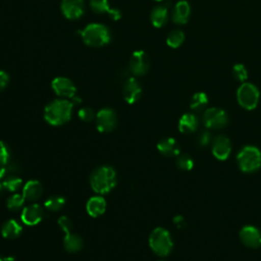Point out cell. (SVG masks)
<instances>
[{
	"mask_svg": "<svg viewBox=\"0 0 261 261\" xmlns=\"http://www.w3.org/2000/svg\"><path fill=\"white\" fill-rule=\"evenodd\" d=\"M72 108V102L64 99H57L47 104L44 110V117L51 125H61L70 119Z\"/></svg>",
	"mask_w": 261,
	"mask_h": 261,
	"instance_id": "1",
	"label": "cell"
},
{
	"mask_svg": "<svg viewBox=\"0 0 261 261\" xmlns=\"http://www.w3.org/2000/svg\"><path fill=\"white\" fill-rule=\"evenodd\" d=\"M90 185L97 194H107L116 185V172L111 166L97 167L90 176Z\"/></svg>",
	"mask_w": 261,
	"mask_h": 261,
	"instance_id": "2",
	"label": "cell"
},
{
	"mask_svg": "<svg viewBox=\"0 0 261 261\" xmlns=\"http://www.w3.org/2000/svg\"><path fill=\"white\" fill-rule=\"evenodd\" d=\"M80 35L85 44L91 47H101L109 43L110 32L101 23H90L83 31H80Z\"/></svg>",
	"mask_w": 261,
	"mask_h": 261,
	"instance_id": "3",
	"label": "cell"
},
{
	"mask_svg": "<svg viewBox=\"0 0 261 261\" xmlns=\"http://www.w3.org/2000/svg\"><path fill=\"white\" fill-rule=\"evenodd\" d=\"M149 245L152 251L158 256H166L172 249V240L166 229L157 227L149 237Z\"/></svg>",
	"mask_w": 261,
	"mask_h": 261,
	"instance_id": "4",
	"label": "cell"
},
{
	"mask_svg": "<svg viewBox=\"0 0 261 261\" xmlns=\"http://www.w3.org/2000/svg\"><path fill=\"white\" fill-rule=\"evenodd\" d=\"M237 161L243 171H255L261 166V152L254 146H247L239 152Z\"/></svg>",
	"mask_w": 261,
	"mask_h": 261,
	"instance_id": "5",
	"label": "cell"
},
{
	"mask_svg": "<svg viewBox=\"0 0 261 261\" xmlns=\"http://www.w3.org/2000/svg\"><path fill=\"white\" fill-rule=\"evenodd\" d=\"M239 104L248 110L254 109L259 101V91L256 86L250 83H243L237 91Z\"/></svg>",
	"mask_w": 261,
	"mask_h": 261,
	"instance_id": "6",
	"label": "cell"
},
{
	"mask_svg": "<svg viewBox=\"0 0 261 261\" xmlns=\"http://www.w3.org/2000/svg\"><path fill=\"white\" fill-rule=\"evenodd\" d=\"M203 121L208 128L219 129L226 125L227 115L224 110L217 107H212L205 110L203 115Z\"/></svg>",
	"mask_w": 261,
	"mask_h": 261,
	"instance_id": "7",
	"label": "cell"
},
{
	"mask_svg": "<svg viewBox=\"0 0 261 261\" xmlns=\"http://www.w3.org/2000/svg\"><path fill=\"white\" fill-rule=\"evenodd\" d=\"M116 113L110 108H103L96 114V126L101 133L111 132L116 126Z\"/></svg>",
	"mask_w": 261,
	"mask_h": 261,
	"instance_id": "8",
	"label": "cell"
},
{
	"mask_svg": "<svg viewBox=\"0 0 261 261\" xmlns=\"http://www.w3.org/2000/svg\"><path fill=\"white\" fill-rule=\"evenodd\" d=\"M149 68V58L147 54L138 50L132 54L129 59V70L135 75H143L148 71Z\"/></svg>",
	"mask_w": 261,
	"mask_h": 261,
	"instance_id": "9",
	"label": "cell"
},
{
	"mask_svg": "<svg viewBox=\"0 0 261 261\" xmlns=\"http://www.w3.org/2000/svg\"><path fill=\"white\" fill-rule=\"evenodd\" d=\"M53 91L56 95L65 98H72L75 95L76 88L74 84L67 77L64 76H57L51 83Z\"/></svg>",
	"mask_w": 261,
	"mask_h": 261,
	"instance_id": "10",
	"label": "cell"
},
{
	"mask_svg": "<svg viewBox=\"0 0 261 261\" xmlns=\"http://www.w3.org/2000/svg\"><path fill=\"white\" fill-rule=\"evenodd\" d=\"M84 0H62L61 10L68 19H77L84 14Z\"/></svg>",
	"mask_w": 261,
	"mask_h": 261,
	"instance_id": "11",
	"label": "cell"
},
{
	"mask_svg": "<svg viewBox=\"0 0 261 261\" xmlns=\"http://www.w3.org/2000/svg\"><path fill=\"white\" fill-rule=\"evenodd\" d=\"M240 239L247 247L258 248L261 246V232L255 226H244L240 231Z\"/></svg>",
	"mask_w": 261,
	"mask_h": 261,
	"instance_id": "12",
	"label": "cell"
},
{
	"mask_svg": "<svg viewBox=\"0 0 261 261\" xmlns=\"http://www.w3.org/2000/svg\"><path fill=\"white\" fill-rule=\"evenodd\" d=\"M231 151V144L227 137L217 136L212 143V153L218 160H225Z\"/></svg>",
	"mask_w": 261,
	"mask_h": 261,
	"instance_id": "13",
	"label": "cell"
},
{
	"mask_svg": "<svg viewBox=\"0 0 261 261\" xmlns=\"http://www.w3.org/2000/svg\"><path fill=\"white\" fill-rule=\"evenodd\" d=\"M142 95V88L135 77H128L123 85V98L128 104L136 103Z\"/></svg>",
	"mask_w": 261,
	"mask_h": 261,
	"instance_id": "14",
	"label": "cell"
},
{
	"mask_svg": "<svg viewBox=\"0 0 261 261\" xmlns=\"http://www.w3.org/2000/svg\"><path fill=\"white\" fill-rule=\"evenodd\" d=\"M43 209L38 204H32L23 208L21 213V220L28 225H36L43 218Z\"/></svg>",
	"mask_w": 261,
	"mask_h": 261,
	"instance_id": "15",
	"label": "cell"
},
{
	"mask_svg": "<svg viewBox=\"0 0 261 261\" xmlns=\"http://www.w3.org/2000/svg\"><path fill=\"white\" fill-rule=\"evenodd\" d=\"M190 11H191L190 4L187 1H185V0L178 1L174 5V7L172 9V13H171L173 22H175L177 24H185L189 19Z\"/></svg>",
	"mask_w": 261,
	"mask_h": 261,
	"instance_id": "16",
	"label": "cell"
},
{
	"mask_svg": "<svg viewBox=\"0 0 261 261\" xmlns=\"http://www.w3.org/2000/svg\"><path fill=\"white\" fill-rule=\"evenodd\" d=\"M90 7L96 13H108L114 20L119 19L121 16L119 10L110 8L107 0H91Z\"/></svg>",
	"mask_w": 261,
	"mask_h": 261,
	"instance_id": "17",
	"label": "cell"
},
{
	"mask_svg": "<svg viewBox=\"0 0 261 261\" xmlns=\"http://www.w3.org/2000/svg\"><path fill=\"white\" fill-rule=\"evenodd\" d=\"M157 149L162 155L166 157H173L179 154V146L173 138L162 139L157 144Z\"/></svg>",
	"mask_w": 261,
	"mask_h": 261,
	"instance_id": "18",
	"label": "cell"
},
{
	"mask_svg": "<svg viewBox=\"0 0 261 261\" xmlns=\"http://www.w3.org/2000/svg\"><path fill=\"white\" fill-rule=\"evenodd\" d=\"M42 192H43V187L40 184V181L32 179L24 185L22 189V196L24 197L25 200L33 202L38 200L41 197Z\"/></svg>",
	"mask_w": 261,
	"mask_h": 261,
	"instance_id": "19",
	"label": "cell"
},
{
	"mask_svg": "<svg viewBox=\"0 0 261 261\" xmlns=\"http://www.w3.org/2000/svg\"><path fill=\"white\" fill-rule=\"evenodd\" d=\"M86 208H87L88 213L91 216L97 217L104 213V211L106 209V202L103 197L95 196V197H92L89 199V201L87 202Z\"/></svg>",
	"mask_w": 261,
	"mask_h": 261,
	"instance_id": "20",
	"label": "cell"
},
{
	"mask_svg": "<svg viewBox=\"0 0 261 261\" xmlns=\"http://www.w3.org/2000/svg\"><path fill=\"white\" fill-rule=\"evenodd\" d=\"M198 127V119L192 113L184 114L178 122V129L182 134L194 133Z\"/></svg>",
	"mask_w": 261,
	"mask_h": 261,
	"instance_id": "21",
	"label": "cell"
},
{
	"mask_svg": "<svg viewBox=\"0 0 261 261\" xmlns=\"http://www.w3.org/2000/svg\"><path fill=\"white\" fill-rule=\"evenodd\" d=\"M21 230L22 228L20 224L14 219H9L6 222H4L1 228L2 236L5 239H10V240L16 239L17 237H19L21 233Z\"/></svg>",
	"mask_w": 261,
	"mask_h": 261,
	"instance_id": "22",
	"label": "cell"
},
{
	"mask_svg": "<svg viewBox=\"0 0 261 261\" xmlns=\"http://www.w3.org/2000/svg\"><path fill=\"white\" fill-rule=\"evenodd\" d=\"M168 19V10L164 5H159L153 8L151 12V22L155 28L163 27Z\"/></svg>",
	"mask_w": 261,
	"mask_h": 261,
	"instance_id": "23",
	"label": "cell"
},
{
	"mask_svg": "<svg viewBox=\"0 0 261 261\" xmlns=\"http://www.w3.org/2000/svg\"><path fill=\"white\" fill-rule=\"evenodd\" d=\"M64 248L66 251L70 253H75L80 251L83 248V240L80 236L70 232L65 233L64 242H63Z\"/></svg>",
	"mask_w": 261,
	"mask_h": 261,
	"instance_id": "24",
	"label": "cell"
},
{
	"mask_svg": "<svg viewBox=\"0 0 261 261\" xmlns=\"http://www.w3.org/2000/svg\"><path fill=\"white\" fill-rule=\"evenodd\" d=\"M184 41H185V34L180 30L171 31L166 38V43L171 48L179 47L184 43Z\"/></svg>",
	"mask_w": 261,
	"mask_h": 261,
	"instance_id": "25",
	"label": "cell"
},
{
	"mask_svg": "<svg viewBox=\"0 0 261 261\" xmlns=\"http://www.w3.org/2000/svg\"><path fill=\"white\" fill-rule=\"evenodd\" d=\"M208 103V97L205 93L199 92L194 94V96L191 99V108L194 110H201L203 109Z\"/></svg>",
	"mask_w": 261,
	"mask_h": 261,
	"instance_id": "26",
	"label": "cell"
},
{
	"mask_svg": "<svg viewBox=\"0 0 261 261\" xmlns=\"http://www.w3.org/2000/svg\"><path fill=\"white\" fill-rule=\"evenodd\" d=\"M65 204V200L61 196H52L46 200L44 206L47 210L50 211H58L60 210Z\"/></svg>",
	"mask_w": 261,
	"mask_h": 261,
	"instance_id": "27",
	"label": "cell"
},
{
	"mask_svg": "<svg viewBox=\"0 0 261 261\" xmlns=\"http://www.w3.org/2000/svg\"><path fill=\"white\" fill-rule=\"evenodd\" d=\"M24 197L22 196V194H13L12 196H10L8 199H7V202H6V206L9 210L11 211H17L19 210L23 203H24Z\"/></svg>",
	"mask_w": 261,
	"mask_h": 261,
	"instance_id": "28",
	"label": "cell"
},
{
	"mask_svg": "<svg viewBox=\"0 0 261 261\" xmlns=\"http://www.w3.org/2000/svg\"><path fill=\"white\" fill-rule=\"evenodd\" d=\"M20 185H21V179L17 176H14V175L6 176L3 180V184H2L3 188L8 190L9 192L17 191L20 188Z\"/></svg>",
	"mask_w": 261,
	"mask_h": 261,
	"instance_id": "29",
	"label": "cell"
},
{
	"mask_svg": "<svg viewBox=\"0 0 261 261\" xmlns=\"http://www.w3.org/2000/svg\"><path fill=\"white\" fill-rule=\"evenodd\" d=\"M176 166L181 170H191L194 166V161L188 154H181L176 158Z\"/></svg>",
	"mask_w": 261,
	"mask_h": 261,
	"instance_id": "30",
	"label": "cell"
},
{
	"mask_svg": "<svg viewBox=\"0 0 261 261\" xmlns=\"http://www.w3.org/2000/svg\"><path fill=\"white\" fill-rule=\"evenodd\" d=\"M232 74L238 81H240L242 83H245V81L248 77V71H247L246 67L243 64H240V63L233 65Z\"/></svg>",
	"mask_w": 261,
	"mask_h": 261,
	"instance_id": "31",
	"label": "cell"
},
{
	"mask_svg": "<svg viewBox=\"0 0 261 261\" xmlns=\"http://www.w3.org/2000/svg\"><path fill=\"white\" fill-rule=\"evenodd\" d=\"M10 159V150L8 146L0 141V166H5L8 164Z\"/></svg>",
	"mask_w": 261,
	"mask_h": 261,
	"instance_id": "32",
	"label": "cell"
},
{
	"mask_svg": "<svg viewBox=\"0 0 261 261\" xmlns=\"http://www.w3.org/2000/svg\"><path fill=\"white\" fill-rule=\"evenodd\" d=\"M77 114H79V117L81 118V120L86 121V122H90L96 117L94 110L90 107H84V108L80 109Z\"/></svg>",
	"mask_w": 261,
	"mask_h": 261,
	"instance_id": "33",
	"label": "cell"
},
{
	"mask_svg": "<svg viewBox=\"0 0 261 261\" xmlns=\"http://www.w3.org/2000/svg\"><path fill=\"white\" fill-rule=\"evenodd\" d=\"M58 225H59V227H60L65 233L70 232L71 226H72L70 219H69L68 217H66V216H61V217L58 219Z\"/></svg>",
	"mask_w": 261,
	"mask_h": 261,
	"instance_id": "34",
	"label": "cell"
},
{
	"mask_svg": "<svg viewBox=\"0 0 261 261\" xmlns=\"http://www.w3.org/2000/svg\"><path fill=\"white\" fill-rule=\"evenodd\" d=\"M211 140V137H210V134L208 132H203L200 134L199 138H198V142L201 146H206L209 144Z\"/></svg>",
	"mask_w": 261,
	"mask_h": 261,
	"instance_id": "35",
	"label": "cell"
},
{
	"mask_svg": "<svg viewBox=\"0 0 261 261\" xmlns=\"http://www.w3.org/2000/svg\"><path fill=\"white\" fill-rule=\"evenodd\" d=\"M9 83V75L3 71V70H0V91L4 90L7 85Z\"/></svg>",
	"mask_w": 261,
	"mask_h": 261,
	"instance_id": "36",
	"label": "cell"
},
{
	"mask_svg": "<svg viewBox=\"0 0 261 261\" xmlns=\"http://www.w3.org/2000/svg\"><path fill=\"white\" fill-rule=\"evenodd\" d=\"M173 222H174V224H175L178 228H181V227L186 226V221H185L184 217L180 216V215L175 216V217L173 218Z\"/></svg>",
	"mask_w": 261,
	"mask_h": 261,
	"instance_id": "37",
	"label": "cell"
},
{
	"mask_svg": "<svg viewBox=\"0 0 261 261\" xmlns=\"http://www.w3.org/2000/svg\"><path fill=\"white\" fill-rule=\"evenodd\" d=\"M12 260V258H2V257H0V261H11Z\"/></svg>",
	"mask_w": 261,
	"mask_h": 261,
	"instance_id": "38",
	"label": "cell"
},
{
	"mask_svg": "<svg viewBox=\"0 0 261 261\" xmlns=\"http://www.w3.org/2000/svg\"><path fill=\"white\" fill-rule=\"evenodd\" d=\"M2 189H3V186L0 185V195H1V193H2Z\"/></svg>",
	"mask_w": 261,
	"mask_h": 261,
	"instance_id": "39",
	"label": "cell"
},
{
	"mask_svg": "<svg viewBox=\"0 0 261 261\" xmlns=\"http://www.w3.org/2000/svg\"><path fill=\"white\" fill-rule=\"evenodd\" d=\"M155 1H162V0H155Z\"/></svg>",
	"mask_w": 261,
	"mask_h": 261,
	"instance_id": "40",
	"label": "cell"
}]
</instances>
